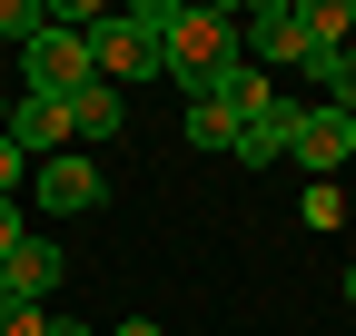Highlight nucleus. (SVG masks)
Listing matches in <instances>:
<instances>
[{
  "mask_svg": "<svg viewBox=\"0 0 356 336\" xmlns=\"http://www.w3.org/2000/svg\"><path fill=\"white\" fill-rule=\"evenodd\" d=\"M10 139L30 149V168L60 158V149H70V99H20V109H10Z\"/></svg>",
  "mask_w": 356,
  "mask_h": 336,
  "instance_id": "9",
  "label": "nucleus"
},
{
  "mask_svg": "<svg viewBox=\"0 0 356 336\" xmlns=\"http://www.w3.org/2000/svg\"><path fill=\"white\" fill-rule=\"evenodd\" d=\"M0 336H60L50 307H0Z\"/></svg>",
  "mask_w": 356,
  "mask_h": 336,
  "instance_id": "16",
  "label": "nucleus"
},
{
  "mask_svg": "<svg viewBox=\"0 0 356 336\" xmlns=\"http://www.w3.org/2000/svg\"><path fill=\"white\" fill-rule=\"evenodd\" d=\"M40 30H50V10H40V0H0V40H20V50H30Z\"/></svg>",
  "mask_w": 356,
  "mask_h": 336,
  "instance_id": "15",
  "label": "nucleus"
},
{
  "mask_svg": "<svg viewBox=\"0 0 356 336\" xmlns=\"http://www.w3.org/2000/svg\"><path fill=\"white\" fill-rule=\"evenodd\" d=\"M297 10H307V40H317V50H346V30H356L346 0H297Z\"/></svg>",
  "mask_w": 356,
  "mask_h": 336,
  "instance_id": "14",
  "label": "nucleus"
},
{
  "mask_svg": "<svg viewBox=\"0 0 356 336\" xmlns=\"http://www.w3.org/2000/svg\"><path fill=\"white\" fill-rule=\"evenodd\" d=\"M109 188H99V168H89L79 149H60V158H40V208H60V218H89Z\"/></svg>",
  "mask_w": 356,
  "mask_h": 336,
  "instance_id": "8",
  "label": "nucleus"
},
{
  "mask_svg": "<svg viewBox=\"0 0 356 336\" xmlns=\"http://www.w3.org/2000/svg\"><path fill=\"white\" fill-rule=\"evenodd\" d=\"M70 277L60 237H20L10 258H0V307H50V287Z\"/></svg>",
  "mask_w": 356,
  "mask_h": 336,
  "instance_id": "5",
  "label": "nucleus"
},
{
  "mask_svg": "<svg viewBox=\"0 0 356 336\" xmlns=\"http://www.w3.org/2000/svg\"><path fill=\"white\" fill-rule=\"evenodd\" d=\"M346 119H356V99H346Z\"/></svg>",
  "mask_w": 356,
  "mask_h": 336,
  "instance_id": "23",
  "label": "nucleus"
},
{
  "mask_svg": "<svg viewBox=\"0 0 356 336\" xmlns=\"http://www.w3.org/2000/svg\"><path fill=\"white\" fill-rule=\"evenodd\" d=\"M20 237H30V228H20V198H0V258H10Z\"/></svg>",
  "mask_w": 356,
  "mask_h": 336,
  "instance_id": "19",
  "label": "nucleus"
},
{
  "mask_svg": "<svg viewBox=\"0 0 356 336\" xmlns=\"http://www.w3.org/2000/svg\"><path fill=\"white\" fill-rule=\"evenodd\" d=\"M238 50L257 60V69H307V10L297 0H257V20H238Z\"/></svg>",
  "mask_w": 356,
  "mask_h": 336,
  "instance_id": "4",
  "label": "nucleus"
},
{
  "mask_svg": "<svg viewBox=\"0 0 356 336\" xmlns=\"http://www.w3.org/2000/svg\"><path fill=\"white\" fill-rule=\"evenodd\" d=\"M89 60H99V79H109V90H129V79H168L149 10H99V20H89Z\"/></svg>",
  "mask_w": 356,
  "mask_h": 336,
  "instance_id": "2",
  "label": "nucleus"
},
{
  "mask_svg": "<svg viewBox=\"0 0 356 336\" xmlns=\"http://www.w3.org/2000/svg\"><path fill=\"white\" fill-rule=\"evenodd\" d=\"M119 119H129V99L109 90V79H89V90L70 99V139H119Z\"/></svg>",
  "mask_w": 356,
  "mask_h": 336,
  "instance_id": "10",
  "label": "nucleus"
},
{
  "mask_svg": "<svg viewBox=\"0 0 356 336\" xmlns=\"http://www.w3.org/2000/svg\"><path fill=\"white\" fill-rule=\"evenodd\" d=\"M109 336H159V317H119V326H109Z\"/></svg>",
  "mask_w": 356,
  "mask_h": 336,
  "instance_id": "20",
  "label": "nucleus"
},
{
  "mask_svg": "<svg viewBox=\"0 0 356 336\" xmlns=\"http://www.w3.org/2000/svg\"><path fill=\"white\" fill-rule=\"evenodd\" d=\"M208 99H218V109H228L238 129H248V119L267 109V69H257V60H238V69H218V79H208Z\"/></svg>",
  "mask_w": 356,
  "mask_h": 336,
  "instance_id": "11",
  "label": "nucleus"
},
{
  "mask_svg": "<svg viewBox=\"0 0 356 336\" xmlns=\"http://www.w3.org/2000/svg\"><path fill=\"white\" fill-rule=\"evenodd\" d=\"M287 158H297V168H317V178H337V168L356 158V119H346V109H307Z\"/></svg>",
  "mask_w": 356,
  "mask_h": 336,
  "instance_id": "6",
  "label": "nucleus"
},
{
  "mask_svg": "<svg viewBox=\"0 0 356 336\" xmlns=\"http://www.w3.org/2000/svg\"><path fill=\"white\" fill-rule=\"evenodd\" d=\"M337 297H346V307H356V267H346V277H337Z\"/></svg>",
  "mask_w": 356,
  "mask_h": 336,
  "instance_id": "22",
  "label": "nucleus"
},
{
  "mask_svg": "<svg viewBox=\"0 0 356 336\" xmlns=\"http://www.w3.org/2000/svg\"><path fill=\"white\" fill-rule=\"evenodd\" d=\"M337 218H346V198H337V178H327V188H307V228H337Z\"/></svg>",
  "mask_w": 356,
  "mask_h": 336,
  "instance_id": "18",
  "label": "nucleus"
},
{
  "mask_svg": "<svg viewBox=\"0 0 356 336\" xmlns=\"http://www.w3.org/2000/svg\"><path fill=\"white\" fill-rule=\"evenodd\" d=\"M20 60H30V99H79L89 79H99V60H89V30H40Z\"/></svg>",
  "mask_w": 356,
  "mask_h": 336,
  "instance_id": "3",
  "label": "nucleus"
},
{
  "mask_svg": "<svg viewBox=\"0 0 356 336\" xmlns=\"http://www.w3.org/2000/svg\"><path fill=\"white\" fill-rule=\"evenodd\" d=\"M307 79L346 109V99H356V40H346V50H307Z\"/></svg>",
  "mask_w": 356,
  "mask_h": 336,
  "instance_id": "13",
  "label": "nucleus"
},
{
  "mask_svg": "<svg viewBox=\"0 0 356 336\" xmlns=\"http://www.w3.org/2000/svg\"><path fill=\"white\" fill-rule=\"evenodd\" d=\"M297 119H307V99H287V90H267V109L238 129V149L228 158H248V168H267V158H287L297 149Z\"/></svg>",
  "mask_w": 356,
  "mask_h": 336,
  "instance_id": "7",
  "label": "nucleus"
},
{
  "mask_svg": "<svg viewBox=\"0 0 356 336\" xmlns=\"http://www.w3.org/2000/svg\"><path fill=\"white\" fill-rule=\"evenodd\" d=\"M139 10H149V30H159V60H168V79H178V90H208V79L218 69H238L248 50H238V10H228V0H188V10H178V0H139Z\"/></svg>",
  "mask_w": 356,
  "mask_h": 336,
  "instance_id": "1",
  "label": "nucleus"
},
{
  "mask_svg": "<svg viewBox=\"0 0 356 336\" xmlns=\"http://www.w3.org/2000/svg\"><path fill=\"white\" fill-rule=\"evenodd\" d=\"M10 109H20V99H10V90H0V139H10Z\"/></svg>",
  "mask_w": 356,
  "mask_h": 336,
  "instance_id": "21",
  "label": "nucleus"
},
{
  "mask_svg": "<svg viewBox=\"0 0 356 336\" xmlns=\"http://www.w3.org/2000/svg\"><path fill=\"white\" fill-rule=\"evenodd\" d=\"M178 129H188V149H208V158H228V149H238V119H228V109H218L208 90L188 99V119H178Z\"/></svg>",
  "mask_w": 356,
  "mask_h": 336,
  "instance_id": "12",
  "label": "nucleus"
},
{
  "mask_svg": "<svg viewBox=\"0 0 356 336\" xmlns=\"http://www.w3.org/2000/svg\"><path fill=\"white\" fill-rule=\"evenodd\" d=\"M20 178H30V149H20V139H0V198H20Z\"/></svg>",
  "mask_w": 356,
  "mask_h": 336,
  "instance_id": "17",
  "label": "nucleus"
}]
</instances>
